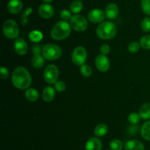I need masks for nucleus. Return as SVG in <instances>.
Returning a JSON list of instances; mask_svg holds the SVG:
<instances>
[{
  "label": "nucleus",
  "instance_id": "1a4fd4ad",
  "mask_svg": "<svg viewBox=\"0 0 150 150\" xmlns=\"http://www.w3.org/2000/svg\"><path fill=\"white\" fill-rule=\"evenodd\" d=\"M105 17V12L101 9H93L88 13V19L93 24H100Z\"/></svg>",
  "mask_w": 150,
  "mask_h": 150
},
{
  "label": "nucleus",
  "instance_id": "0eeeda50",
  "mask_svg": "<svg viewBox=\"0 0 150 150\" xmlns=\"http://www.w3.org/2000/svg\"><path fill=\"white\" fill-rule=\"evenodd\" d=\"M87 53L83 46H77L72 53V61L76 66H81L86 62Z\"/></svg>",
  "mask_w": 150,
  "mask_h": 150
},
{
  "label": "nucleus",
  "instance_id": "dca6fc26",
  "mask_svg": "<svg viewBox=\"0 0 150 150\" xmlns=\"http://www.w3.org/2000/svg\"><path fill=\"white\" fill-rule=\"evenodd\" d=\"M125 150H144L143 143L138 140H130L125 145Z\"/></svg>",
  "mask_w": 150,
  "mask_h": 150
},
{
  "label": "nucleus",
  "instance_id": "6ab92c4d",
  "mask_svg": "<svg viewBox=\"0 0 150 150\" xmlns=\"http://www.w3.org/2000/svg\"><path fill=\"white\" fill-rule=\"evenodd\" d=\"M139 115L141 116V119H150V103H146L144 104L139 109Z\"/></svg>",
  "mask_w": 150,
  "mask_h": 150
},
{
  "label": "nucleus",
  "instance_id": "b1692460",
  "mask_svg": "<svg viewBox=\"0 0 150 150\" xmlns=\"http://www.w3.org/2000/svg\"><path fill=\"white\" fill-rule=\"evenodd\" d=\"M29 38L34 43H38L43 38V34L39 30H32L29 33Z\"/></svg>",
  "mask_w": 150,
  "mask_h": 150
},
{
  "label": "nucleus",
  "instance_id": "20e7f679",
  "mask_svg": "<svg viewBox=\"0 0 150 150\" xmlns=\"http://www.w3.org/2000/svg\"><path fill=\"white\" fill-rule=\"evenodd\" d=\"M62 49L54 44H48L42 47V55L44 58L49 61L57 60L62 55Z\"/></svg>",
  "mask_w": 150,
  "mask_h": 150
},
{
  "label": "nucleus",
  "instance_id": "a878e982",
  "mask_svg": "<svg viewBox=\"0 0 150 150\" xmlns=\"http://www.w3.org/2000/svg\"><path fill=\"white\" fill-rule=\"evenodd\" d=\"M110 148L112 150H122L123 149L122 141L119 139H114L110 142Z\"/></svg>",
  "mask_w": 150,
  "mask_h": 150
},
{
  "label": "nucleus",
  "instance_id": "aec40b11",
  "mask_svg": "<svg viewBox=\"0 0 150 150\" xmlns=\"http://www.w3.org/2000/svg\"><path fill=\"white\" fill-rule=\"evenodd\" d=\"M44 64H45V58L41 54L34 55L32 58V65L35 69H41Z\"/></svg>",
  "mask_w": 150,
  "mask_h": 150
},
{
  "label": "nucleus",
  "instance_id": "412c9836",
  "mask_svg": "<svg viewBox=\"0 0 150 150\" xmlns=\"http://www.w3.org/2000/svg\"><path fill=\"white\" fill-rule=\"evenodd\" d=\"M108 126L105 124H99L98 126H96V127L95 128V135L98 137H103L108 133Z\"/></svg>",
  "mask_w": 150,
  "mask_h": 150
},
{
  "label": "nucleus",
  "instance_id": "e433bc0d",
  "mask_svg": "<svg viewBox=\"0 0 150 150\" xmlns=\"http://www.w3.org/2000/svg\"><path fill=\"white\" fill-rule=\"evenodd\" d=\"M42 49L41 48L40 45H35L32 48V53L34 55H39L42 53Z\"/></svg>",
  "mask_w": 150,
  "mask_h": 150
},
{
  "label": "nucleus",
  "instance_id": "9b49d317",
  "mask_svg": "<svg viewBox=\"0 0 150 150\" xmlns=\"http://www.w3.org/2000/svg\"><path fill=\"white\" fill-rule=\"evenodd\" d=\"M38 13L40 16L44 19H51L54 14V9L51 4L44 3L40 5L38 9Z\"/></svg>",
  "mask_w": 150,
  "mask_h": 150
},
{
  "label": "nucleus",
  "instance_id": "2eb2a0df",
  "mask_svg": "<svg viewBox=\"0 0 150 150\" xmlns=\"http://www.w3.org/2000/svg\"><path fill=\"white\" fill-rule=\"evenodd\" d=\"M102 147V142L97 137H91L89 138L85 146L86 150H101Z\"/></svg>",
  "mask_w": 150,
  "mask_h": 150
},
{
  "label": "nucleus",
  "instance_id": "4be33fe9",
  "mask_svg": "<svg viewBox=\"0 0 150 150\" xmlns=\"http://www.w3.org/2000/svg\"><path fill=\"white\" fill-rule=\"evenodd\" d=\"M83 9V3L81 0H74L72 1L70 6V10L71 13H74V14H78Z\"/></svg>",
  "mask_w": 150,
  "mask_h": 150
},
{
  "label": "nucleus",
  "instance_id": "7c9ffc66",
  "mask_svg": "<svg viewBox=\"0 0 150 150\" xmlns=\"http://www.w3.org/2000/svg\"><path fill=\"white\" fill-rule=\"evenodd\" d=\"M141 27H142V30L145 32H149L150 31V18L149 17H145L144 19L142 20V23H141Z\"/></svg>",
  "mask_w": 150,
  "mask_h": 150
},
{
  "label": "nucleus",
  "instance_id": "4c0bfd02",
  "mask_svg": "<svg viewBox=\"0 0 150 150\" xmlns=\"http://www.w3.org/2000/svg\"><path fill=\"white\" fill-rule=\"evenodd\" d=\"M42 1H43L45 3H47V4H49V3L52 2V1H54V0H42Z\"/></svg>",
  "mask_w": 150,
  "mask_h": 150
},
{
  "label": "nucleus",
  "instance_id": "72a5a7b5",
  "mask_svg": "<svg viewBox=\"0 0 150 150\" xmlns=\"http://www.w3.org/2000/svg\"><path fill=\"white\" fill-rule=\"evenodd\" d=\"M54 88H55L56 91H59V92H63L65 90L66 85L62 81H57L54 83Z\"/></svg>",
  "mask_w": 150,
  "mask_h": 150
},
{
  "label": "nucleus",
  "instance_id": "ddd939ff",
  "mask_svg": "<svg viewBox=\"0 0 150 150\" xmlns=\"http://www.w3.org/2000/svg\"><path fill=\"white\" fill-rule=\"evenodd\" d=\"M14 49L18 55H24L28 51L27 43L22 38H18L14 43Z\"/></svg>",
  "mask_w": 150,
  "mask_h": 150
},
{
  "label": "nucleus",
  "instance_id": "f257e3e1",
  "mask_svg": "<svg viewBox=\"0 0 150 150\" xmlns=\"http://www.w3.org/2000/svg\"><path fill=\"white\" fill-rule=\"evenodd\" d=\"M12 83L16 88L20 90L28 89L32 84V76L26 68L16 67L12 73Z\"/></svg>",
  "mask_w": 150,
  "mask_h": 150
},
{
  "label": "nucleus",
  "instance_id": "f03ea898",
  "mask_svg": "<svg viewBox=\"0 0 150 150\" xmlns=\"http://www.w3.org/2000/svg\"><path fill=\"white\" fill-rule=\"evenodd\" d=\"M71 32V26L65 21L56 23L51 31V35L54 40L62 41L67 38Z\"/></svg>",
  "mask_w": 150,
  "mask_h": 150
},
{
  "label": "nucleus",
  "instance_id": "cd10ccee",
  "mask_svg": "<svg viewBox=\"0 0 150 150\" xmlns=\"http://www.w3.org/2000/svg\"><path fill=\"white\" fill-rule=\"evenodd\" d=\"M80 72L82 76H85V77H89V76H90L92 75V69L89 65L83 64V66H81Z\"/></svg>",
  "mask_w": 150,
  "mask_h": 150
},
{
  "label": "nucleus",
  "instance_id": "2f4dec72",
  "mask_svg": "<svg viewBox=\"0 0 150 150\" xmlns=\"http://www.w3.org/2000/svg\"><path fill=\"white\" fill-rule=\"evenodd\" d=\"M60 17L62 19V21H67L70 20L73 16H72L71 15V11L67 10V9H64V10H62L61 13H60Z\"/></svg>",
  "mask_w": 150,
  "mask_h": 150
},
{
  "label": "nucleus",
  "instance_id": "473e14b6",
  "mask_svg": "<svg viewBox=\"0 0 150 150\" xmlns=\"http://www.w3.org/2000/svg\"><path fill=\"white\" fill-rule=\"evenodd\" d=\"M140 44L137 42H131L127 46V49L131 53H136L140 49Z\"/></svg>",
  "mask_w": 150,
  "mask_h": 150
},
{
  "label": "nucleus",
  "instance_id": "c756f323",
  "mask_svg": "<svg viewBox=\"0 0 150 150\" xmlns=\"http://www.w3.org/2000/svg\"><path fill=\"white\" fill-rule=\"evenodd\" d=\"M141 6L144 13L147 16H150V0H142Z\"/></svg>",
  "mask_w": 150,
  "mask_h": 150
},
{
  "label": "nucleus",
  "instance_id": "f8f14e48",
  "mask_svg": "<svg viewBox=\"0 0 150 150\" xmlns=\"http://www.w3.org/2000/svg\"><path fill=\"white\" fill-rule=\"evenodd\" d=\"M105 17L110 20H114L119 16V7L115 3H109L105 9Z\"/></svg>",
  "mask_w": 150,
  "mask_h": 150
},
{
  "label": "nucleus",
  "instance_id": "423d86ee",
  "mask_svg": "<svg viewBox=\"0 0 150 150\" xmlns=\"http://www.w3.org/2000/svg\"><path fill=\"white\" fill-rule=\"evenodd\" d=\"M59 74V72L57 66L54 64H50L47 66V67L44 70V79L48 84L52 85L58 81Z\"/></svg>",
  "mask_w": 150,
  "mask_h": 150
},
{
  "label": "nucleus",
  "instance_id": "c9c22d12",
  "mask_svg": "<svg viewBox=\"0 0 150 150\" xmlns=\"http://www.w3.org/2000/svg\"><path fill=\"white\" fill-rule=\"evenodd\" d=\"M100 50L101 54L106 55V54H108V53H109L110 46L108 45V44H103V45L100 46Z\"/></svg>",
  "mask_w": 150,
  "mask_h": 150
},
{
  "label": "nucleus",
  "instance_id": "7ed1b4c3",
  "mask_svg": "<svg viewBox=\"0 0 150 150\" xmlns=\"http://www.w3.org/2000/svg\"><path fill=\"white\" fill-rule=\"evenodd\" d=\"M117 33V26L111 21L102 22L96 29L97 35L103 40L112 39L116 36Z\"/></svg>",
  "mask_w": 150,
  "mask_h": 150
},
{
  "label": "nucleus",
  "instance_id": "5701e85b",
  "mask_svg": "<svg viewBox=\"0 0 150 150\" xmlns=\"http://www.w3.org/2000/svg\"><path fill=\"white\" fill-rule=\"evenodd\" d=\"M141 134L144 139L150 141V121H146L142 125Z\"/></svg>",
  "mask_w": 150,
  "mask_h": 150
},
{
  "label": "nucleus",
  "instance_id": "9d476101",
  "mask_svg": "<svg viewBox=\"0 0 150 150\" xmlns=\"http://www.w3.org/2000/svg\"><path fill=\"white\" fill-rule=\"evenodd\" d=\"M95 66L100 71H107L110 68L109 59L105 54H99L95 58Z\"/></svg>",
  "mask_w": 150,
  "mask_h": 150
},
{
  "label": "nucleus",
  "instance_id": "a211bd4d",
  "mask_svg": "<svg viewBox=\"0 0 150 150\" xmlns=\"http://www.w3.org/2000/svg\"><path fill=\"white\" fill-rule=\"evenodd\" d=\"M25 96L28 101L34 102V101H36L39 98V93L35 88H29L28 89H26V92H25Z\"/></svg>",
  "mask_w": 150,
  "mask_h": 150
},
{
  "label": "nucleus",
  "instance_id": "393cba45",
  "mask_svg": "<svg viewBox=\"0 0 150 150\" xmlns=\"http://www.w3.org/2000/svg\"><path fill=\"white\" fill-rule=\"evenodd\" d=\"M32 10H32V7H27V8L25 10V11L23 12V13L22 14L21 18V25H23V26L26 25V24L28 23V20H29V16L32 14Z\"/></svg>",
  "mask_w": 150,
  "mask_h": 150
},
{
  "label": "nucleus",
  "instance_id": "bb28decb",
  "mask_svg": "<svg viewBox=\"0 0 150 150\" xmlns=\"http://www.w3.org/2000/svg\"><path fill=\"white\" fill-rule=\"evenodd\" d=\"M139 44L141 47L144 49H150V35H146L142 37Z\"/></svg>",
  "mask_w": 150,
  "mask_h": 150
},
{
  "label": "nucleus",
  "instance_id": "39448f33",
  "mask_svg": "<svg viewBox=\"0 0 150 150\" xmlns=\"http://www.w3.org/2000/svg\"><path fill=\"white\" fill-rule=\"evenodd\" d=\"M3 34L8 39H16L19 35L18 24L14 20L9 19L3 24Z\"/></svg>",
  "mask_w": 150,
  "mask_h": 150
},
{
  "label": "nucleus",
  "instance_id": "c85d7f7f",
  "mask_svg": "<svg viewBox=\"0 0 150 150\" xmlns=\"http://www.w3.org/2000/svg\"><path fill=\"white\" fill-rule=\"evenodd\" d=\"M140 119H141V116L140 115H139V113H131L128 116L127 120H128V121L130 122L131 124L136 125L139 123V121H140Z\"/></svg>",
  "mask_w": 150,
  "mask_h": 150
},
{
  "label": "nucleus",
  "instance_id": "6e6552de",
  "mask_svg": "<svg viewBox=\"0 0 150 150\" xmlns=\"http://www.w3.org/2000/svg\"><path fill=\"white\" fill-rule=\"evenodd\" d=\"M70 26L72 29L77 32H83L88 27V21L83 16L75 15L70 19Z\"/></svg>",
  "mask_w": 150,
  "mask_h": 150
},
{
  "label": "nucleus",
  "instance_id": "4468645a",
  "mask_svg": "<svg viewBox=\"0 0 150 150\" xmlns=\"http://www.w3.org/2000/svg\"><path fill=\"white\" fill-rule=\"evenodd\" d=\"M7 10L11 14H18L23 9V3L21 0H10L7 3Z\"/></svg>",
  "mask_w": 150,
  "mask_h": 150
},
{
  "label": "nucleus",
  "instance_id": "f704fd0d",
  "mask_svg": "<svg viewBox=\"0 0 150 150\" xmlns=\"http://www.w3.org/2000/svg\"><path fill=\"white\" fill-rule=\"evenodd\" d=\"M9 76V71L4 66H1L0 69V78L1 79H5L6 78L8 77Z\"/></svg>",
  "mask_w": 150,
  "mask_h": 150
},
{
  "label": "nucleus",
  "instance_id": "f3484780",
  "mask_svg": "<svg viewBox=\"0 0 150 150\" xmlns=\"http://www.w3.org/2000/svg\"><path fill=\"white\" fill-rule=\"evenodd\" d=\"M55 91V88L51 86L45 87L42 93V98L43 101L46 102H51V101H53L56 95Z\"/></svg>",
  "mask_w": 150,
  "mask_h": 150
}]
</instances>
